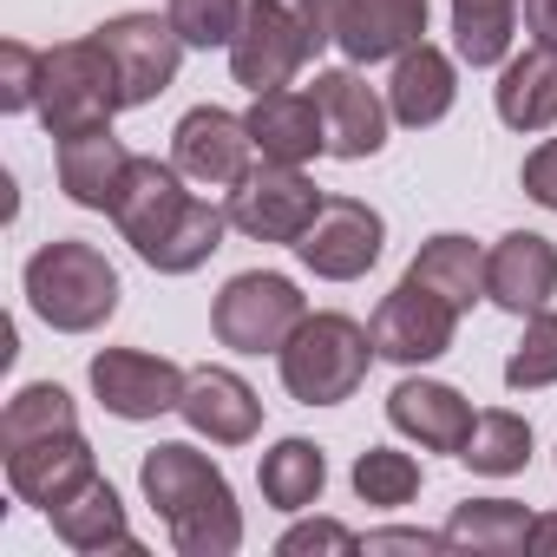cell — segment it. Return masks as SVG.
<instances>
[{
	"mask_svg": "<svg viewBox=\"0 0 557 557\" xmlns=\"http://www.w3.org/2000/svg\"><path fill=\"white\" fill-rule=\"evenodd\" d=\"M164 537H171L177 557H236L243 550V505H236V492L184 511L177 524H164Z\"/></svg>",
	"mask_w": 557,
	"mask_h": 557,
	"instance_id": "33",
	"label": "cell"
},
{
	"mask_svg": "<svg viewBox=\"0 0 557 557\" xmlns=\"http://www.w3.org/2000/svg\"><path fill=\"white\" fill-rule=\"evenodd\" d=\"M433 21V0H342L335 14V47L348 66H394L407 47L426 40Z\"/></svg>",
	"mask_w": 557,
	"mask_h": 557,
	"instance_id": "15",
	"label": "cell"
},
{
	"mask_svg": "<svg viewBox=\"0 0 557 557\" xmlns=\"http://www.w3.org/2000/svg\"><path fill=\"white\" fill-rule=\"evenodd\" d=\"M374 335L368 322L342 315V309H309L302 329L283 342V355H275V374H283V394L296 407H342L361 394L368 368H374Z\"/></svg>",
	"mask_w": 557,
	"mask_h": 557,
	"instance_id": "2",
	"label": "cell"
},
{
	"mask_svg": "<svg viewBox=\"0 0 557 557\" xmlns=\"http://www.w3.org/2000/svg\"><path fill=\"white\" fill-rule=\"evenodd\" d=\"M177 420L210 446H249L262 433V400L236 368H190Z\"/></svg>",
	"mask_w": 557,
	"mask_h": 557,
	"instance_id": "18",
	"label": "cell"
},
{
	"mask_svg": "<svg viewBox=\"0 0 557 557\" xmlns=\"http://www.w3.org/2000/svg\"><path fill=\"white\" fill-rule=\"evenodd\" d=\"M459 466L479 472V479H511L531 466V420L511 413V407H485L472 413V433L459 446Z\"/></svg>",
	"mask_w": 557,
	"mask_h": 557,
	"instance_id": "30",
	"label": "cell"
},
{
	"mask_svg": "<svg viewBox=\"0 0 557 557\" xmlns=\"http://www.w3.org/2000/svg\"><path fill=\"white\" fill-rule=\"evenodd\" d=\"M505 387H511V394H544V387H557V309L524 315V335H518V348L505 355Z\"/></svg>",
	"mask_w": 557,
	"mask_h": 557,
	"instance_id": "34",
	"label": "cell"
},
{
	"mask_svg": "<svg viewBox=\"0 0 557 557\" xmlns=\"http://www.w3.org/2000/svg\"><path fill=\"white\" fill-rule=\"evenodd\" d=\"M73 426H79V400L60 381H27L8 407H0V453L53 440V433H73Z\"/></svg>",
	"mask_w": 557,
	"mask_h": 557,
	"instance_id": "31",
	"label": "cell"
},
{
	"mask_svg": "<svg viewBox=\"0 0 557 557\" xmlns=\"http://www.w3.org/2000/svg\"><path fill=\"white\" fill-rule=\"evenodd\" d=\"M309 296L296 289V275L283 269H243L216 289L210 302V335L230 355H283V342L302 329Z\"/></svg>",
	"mask_w": 557,
	"mask_h": 557,
	"instance_id": "3",
	"label": "cell"
},
{
	"mask_svg": "<svg viewBox=\"0 0 557 557\" xmlns=\"http://www.w3.org/2000/svg\"><path fill=\"white\" fill-rule=\"evenodd\" d=\"M86 381H92V400H99L112 420L145 426V420L177 413L190 368H177L171 355H151V348H99L92 368H86Z\"/></svg>",
	"mask_w": 557,
	"mask_h": 557,
	"instance_id": "9",
	"label": "cell"
},
{
	"mask_svg": "<svg viewBox=\"0 0 557 557\" xmlns=\"http://www.w3.org/2000/svg\"><path fill=\"white\" fill-rule=\"evenodd\" d=\"M230 53V79L256 99V92H275V86H296L322 53L309 47V34L275 8V0H249V14L236 27V40L223 47Z\"/></svg>",
	"mask_w": 557,
	"mask_h": 557,
	"instance_id": "10",
	"label": "cell"
},
{
	"mask_svg": "<svg viewBox=\"0 0 557 557\" xmlns=\"http://www.w3.org/2000/svg\"><path fill=\"white\" fill-rule=\"evenodd\" d=\"M309 92L329 119V158L368 164L387 151L394 112H387V86H368V66H322Z\"/></svg>",
	"mask_w": 557,
	"mask_h": 557,
	"instance_id": "11",
	"label": "cell"
},
{
	"mask_svg": "<svg viewBox=\"0 0 557 557\" xmlns=\"http://www.w3.org/2000/svg\"><path fill=\"white\" fill-rule=\"evenodd\" d=\"M92 472H99V453L86 446V433H79V426L8 453V492H14L21 505H34V511H53V505H60V498H73Z\"/></svg>",
	"mask_w": 557,
	"mask_h": 557,
	"instance_id": "20",
	"label": "cell"
},
{
	"mask_svg": "<svg viewBox=\"0 0 557 557\" xmlns=\"http://www.w3.org/2000/svg\"><path fill=\"white\" fill-rule=\"evenodd\" d=\"M21 289H27V309L53 329V335H99L112 315H119V269L106 262L99 243L86 236H53L27 256L21 269Z\"/></svg>",
	"mask_w": 557,
	"mask_h": 557,
	"instance_id": "1",
	"label": "cell"
},
{
	"mask_svg": "<svg viewBox=\"0 0 557 557\" xmlns=\"http://www.w3.org/2000/svg\"><path fill=\"white\" fill-rule=\"evenodd\" d=\"M138 492H145V505H151L164 524H177L184 511L223 498L230 479H223V466H216L210 453H197L190 440H158V446L138 459Z\"/></svg>",
	"mask_w": 557,
	"mask_h": 557,
	"instance_id": "19",
	"label": "cell"
},
{
	"mask_svg": "<svg viewBox=\"0 0 557 557\" xmlns=\"http://www.w3.org/2000/svg\"><path fill=\"white\" fill-rule=\"evenodd\" d=\"M518 21H524V40L531 47H550L557 53V0H518Z\"/></svg>",
	"mask_w": 557,
	"mask_h": 557,
	"instance_id": "40",
	"label": "cell"
},
{
	"mask_svg": "<svg viewBox=\"0 0 557 557\" xmlns=\"http://www.w3.org/2000/svg\"><path fill=\"white\" fill-rule=\"evenodd\" d=\"M492 112H498V125H511V132H531V138L550 132V125H557V53L524 40V53H511V60L498 66Z\"/></svg>",
	"mask_w": 557,
	"mask_h": 557,
	"instance_id": "24",
	"label": "cell"
},
{
	"mask_svg": "<svg viewBox=\"0 0 557 557\" xmlns=\"http://www.w3.org/2000/svg\"><path fill=\"white\" fill-rule=\"evenodd\" d=\"M531 557H557V511L531 518Z\"/></svg>",
	"mask_w": 557,
	"mask_h": 557,
	"instance_id": "41",
	"label": "cell"
},
{
	"mask_svg": "<svg viewBox=\"0 0 557 557\" xmlns=\"http://www.w3.org/2000/svg\"><path fill=\"white\" fill-rule=\"evenodd\" d=\"M171 164L197 184V190H236L256 171V138L243 112L223 106H190L171 125Z\"/></svg>",
	"mask_w": 557,
	"mask_h": 557,
	"instance_id": "12",
	"label": "cell"
},
{
	"mask_svg": "<svg viewBox=\"0 0 557 557\" xmlns=\"http://www.w3.org/2000/svg\"><path fill=\"white\" fill-rule=\"evenodd\" d=\"M256 485H262V505L269 511H315L322 505V492H329V453L315 446V440H302V433H289V440H275L262 459H256Z\"/></svg>",
	"mask_w": 557,
	"mask_h": 557,
	"instance_id": "25",
	"label": "cell"
},
{
	"mask_svg": "<svg viewBox=\"0 0 557 557\" xmlns=\"http://www.w3.org/2000/svg\"><path fill=\"white\" fill-rule=\"evenodd\" d=\"M557 296V243L544 230H505L485 249V302L505 315H537Z\"/></svg>",
	"mask_w": 557,
	"mask_h": 557,
	"instance_id": "13",
	"label": "cell"
},
{
	"mask_svg": "<svg viewBox=\"0 0 557 557\" xmlns=\"http://www.w3.org/2000/svg\"><path fill=\"white\" fill-rule=\"evenodd\" d=\"M125 112V86H119V66L112 53L99 47V34L86 40H66L47 53V86H40V125L47 138H73L86 125H112Z\"/></svg>",
	"mask_w": 557,
	"mask_h": 557,
	"instance_id": "4",
	"label": "cell"
},
{
	"mask_svg": "<svg viewBox=\"0 0 557 557\" xmlns=\"http://www.w3.org/2000/svg\"><path fill=\"white\" fill-rule=\"evenodd\" d=\"M40 86H47V53L27 40L0 47V112H40Z\"/></svg>",
	"mask_w": 557,
	"mask_h": 557,
	"instance_id": "36",
	"label": "cell"
},
{
	"mask_svg": "<svg viewBox=\"0 0 557 557\" xmlns=\"http://www.w3.org/2000/svg\"><path fill=\"white\" fill-rule=\"evenodd\" d=\"M243 119H249V138H256V158H269V164H315V158H329V119H322L309 86L256 92Z\"/></svg>",
	"mask_w": 557,
	"mask_h": 557,
	"instance_id": "16",
	"label": "cell"
},
{
	"mask_svg": "<svg viewBox=\"0 0 557 557\" xmlns=\"http://www.w3.org/2000/svg\"><path fill=\"white\" fill-rule=\"evenodd\" d=\"M92 34H99V47H106L112 66H119L125 112H138V106H151L158 92H171V86H177V66H184V53H190L184 34L171 27V14H145V8L112 14V21H99Z\"/></svg>",
	"mask_w": 557,
	"mask_h": 557,
	"instance_id": "7",
	"label": "cell"
},
{
	"mask_svg": "<svg viewBox=\"0 0 557 557\" xmlns=\"http://www.w3.org/2000/svg\"><path fill=\"white\" fill-rule=\"evenodd\" d=\"M440 531H446L453 550H472V557H518V550H531V511L518 498H459Z\"/></svg>",
	"mask_w": 557,
	"mask_h": 557,
	"instance_id": "28",
	"label": "cell"
},
{
	"mask_svg": "<svg viewBox=\"0 0 557 557\" xmlns=\"http://www.w3.org/2000/svg\"><path fill=\"white\" fill-rule=\"evenodd\" d=\"M387 426L400 440H413L420 453H453L459 459V446L472 433V400L453 381H426L420 368H407V381H394V394H387Z\"/></svg>",
	"mask_w": 557,
	"mask_h": 557,
	"instance_id": "17",
	"label": "cell"
},
{
	"mask_svg": "<svg viewBox=\"0 0 557 557\" xmlns=\"http://www.w3.org/2000/svg\"><path fill=\"white\" fill-rule=\"evenodd\" d=\"M368 335H374V355L381 361H394V368H433L459 342V309L446 296L420 289L413 275H400V283L374 302Z\"/></svg>",
	"mask_w": 557,
	"mask_h": 557,
	"instance_id": "6",
	"label": "cell"
},
{
	"mask_svg": "<svg viewBox=\"0 0 557 557\" xmlns=\"http://www.w3.org/2000/svg\"><path fill=\"white\" fill-rule=\"evenodd\" d=\"M407 275H413L420 289L446 296L459 315H466L472 302H485V249H479L472 236H459V230H440V236H426V243L413 249Z\"/></svg>",
	"mask_w": 557,
	"mask_h": 557,
	"instance_id": "26",
	"label": "cell"
},
{
	"mask_svg": "<svg viewBox=\"0 0 557 557\" xmlns=\"http://www.w3.org/2000/svg\"><path fill=\"white\" fill-rule=\"evenodd\" d=\"M387 249V216L361 197H329L315 210V223L296 243V262L315 275V283H361V275L381 262Z\"/></svg>",
	"mask_w": 557,
	"mask_h": 557,
	"instance_id": "8",
	"label": "cell"
},
{
	"mask_svg": "<svg viewBox=\"0 0 557 557\" xmlns=\"http://www.w3.org/2000/svg\"><path fill=\"white\" fill-rule=\"evenodd\" d=\"M315 550H361V531H348L342 518H302L275 537V557H315Z\"/></svg>",
	"mask_w": 557,
	"mask_h": 557,
	"instance_id": "37",
	"label": "cell"
},
{
	"mask_svg": "<svg viewBox=\"0 0 557 557\" xmlns=\"http://www.w3.org/2000/svg\"><path fill=\"white\" fill-rule=\"evenodd\" d=\"M47 524H53V537H60L66 550H79V557H106V550L145 557V544L132 537L125 498H119V485H112L106 472H92L73 498H60V505L47 511Z\"/></svg>",
	"mask_w": 557,
	"mask_h": 557,
	"instance_id": "22",
	"label": "cell"
},
{
	"mask_svg": "<svg viewBox=\"0 0 557 557\" xmlns=\"http://www.w3.org/2000/svg\"><path fill=\"white\" fill-rule=\"evenodd\" d=\"M348 485H355V498H361V505H374V511H400V505H413V498H420L426 466H420L413 453H400V446H368V453H355Z\"/></svg>",
	"mask_w": 557,
	"mask_h": 557,
	"instance_id": "32",
	"label": "cell"
},
{
	"mask_svg": "<svg viewBox=\"0 0 557 557\" xmlns=\"http://www.w3.org/2000/svg\"><path fill=\"white\" fill-rule=\"evenodd\" d=\"M223 203H230V230L236 236H249V243H302V230L315 223V210L329 203V190L302 171V164H269V158H256V171L236 184V190H223Z\"/></svg>",
	"mask_w": 557,
	"mask_h": 557,
	"instance_id": "5",
	"label": "cell"
},
{
	"mask_svg": "<svg viewBox=\"0 0 557 557\" xmlns=\"http://www.w3.org/2000/svg\"><path fill=\"white\" fill-rule=\"evenodd\" d=\"M518 184H524V197H531L537 210H550V216H557V138H537V145L524 151Z\"/></svg>",
	"mask_w": 557,
	"mask_h": 557,
	"instance_id": "38",
	"label": "cell"
},
{
	"mask_svg": "<svg viewBox=\"0 0 557 557\" xmlns=\"http://www.w3.org/2000/svg\"><path fill=\"white\" fill-rule=\"evenodd\" d=\"M453 106H459V53H446L433 40L407 47L394 60V73H387V112H394V125L433 132Z\"/></svg>",
	"mask_w": 557,
	"mask_h": 557,
	"instance_id": "21",
	"label": "cell"
},
{
	"mask_svg": "<svg viewBox=\"0 0 557 557\" xmlns=\"http://www.w3.org/2000/svg\"><path fill=\"white\" fill-rule=\"evenodd\" d=\"M518 40V0H453V53L472 73H498Z\"/></svg>",
	"mask_w": 557,
	"mask_h": 557,
	"instance_id": "29",
	"label": "cell"
},
{
	"mask_svg": "<svg viewBox=\"0 0 557 557\" xmlns=\"http://www.w3.org/2000/svg\"><path fill=\"white\" fill-rule=\"evenodd\" d=\"M197 190H190V177L171 164V158H138L132 151V164H125V184H119V197H112V223H119V236L145 256L177 216H184V203H190Z\"/></svg>",
	"mask_w": 557,
	"mask_h": 557,
	"instance_id": "14",
	"label": "cell"
},
{
	"mask_svg": "<svg viewBox=\"0 0 557 557\" xmlns=\"http://www.w3.org/2000/svg\"><path fill=\"white\" fill-rule=\"evenodd\" d=\"M223 236H230V203H216V197H190L184 203V216L138 256L145 269H158V275H197L216 249H223Z\"/></svg>",
	"mask_w": 557,
	"mask_h": 557,
	"instance_id": "27",
	"label": "cell"
},
{
	"mask_svg": "<svg viewBox=\"0 0 557 557\" xmlns=\"http://www.w3.org/2000/svg\"><path fill=\"white\" fill-rule=\"evenodd\" d=\"M164 14H171V27L184 34L190 53H210V47H230L236 40L249 0H164Z\"/></svg>",
	"mask_w": 557,
	"mask_h": 557,
	"instance_id": "35",
	"label": "cell"
},
{
	"mask_svg": "<svg viewBox=\"0 0 557 557\" xmlns=\"http://www.w3.org/2000/svg\"><path fill=\"white\" fill-rule=\"evenodd\" d=\"M125 164H132V151L112 125H86L73 138H53V177H60L66 203H79V210H112Z\"/></svg>",
	"mask_w": 557,
	"mask_h": 557,
	"instance_id": "23",
	"label": "cell"
},
{
	"mask_svg": "<svg viewBox=\"0 0 557 557\" xmlns=\"http://www.w3.org/2000/svg\"><path fill=\"white\" fill-rule=\"evenodd\" d=\"M361 550H368V557H387V550H420V557H433V550H453V544H446V531L387 524V531H368V537H361Z\"/></svg>",
	"mask_w": 557,
	"mask_h": 557,
	"instance_id": "39",
	"label": "cell"
}]
</instances>
